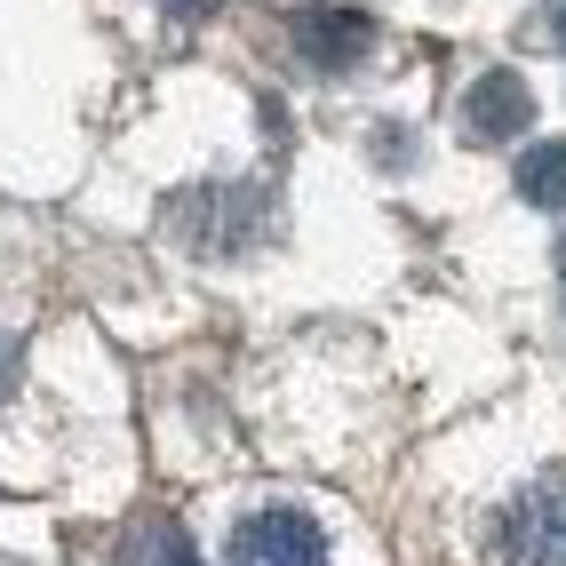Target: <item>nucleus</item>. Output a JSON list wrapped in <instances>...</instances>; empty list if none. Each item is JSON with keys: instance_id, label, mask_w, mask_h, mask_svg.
<instances>
[{"instance_id": "nucleus-1", "label": "nucleus", "mask_w": 566, "mask_h": 566, "mask_svg": "<svg viewBox=\"0 0 566 566\" xmlns=\"http://www.w3.org/2000/svg\"><path fill=\"white\" fill-rule=\"evenodd\" d=\"M495 558L503 566H566V479H535L526 495L503 503Z\"/></svg>"}, {"instance_id": "nucleus-2", "label": "nucleus", "mask_w": 566, "mask_h": 566, "mask_svg": "<svg viewBox=\"0 0 566 566\" xmlns=\"http://www.w3.org/2000/svg\"><path fill=\"white\" fill-rule=\"evenodd\" d=\"M232 566H327V535L304 511H255L232 526Z\"/></svg>"}, {"instance_id": "nucleus-3", "label": "nucleus", "mask_w": 566, "mask_h": 566, "mask_svg": "<svg viewBox=\"0 0 566 566\" xmlns=\"http://www.w3.org/2000/svg\"><path fill=\"white\" fill-rule=\"evenodd\" d=\"M255 192H232V184H208V192H192V200H176V232L192 240L200 255H232V248H248L255 240Z\"/></svg>"}, {"instance_id": "nucleus-4", "label": "nucleus", "mask_w": 566, "mask_h": 566, "mask_svg": "<svg viewBox=\"0 0 566 566\" xmlns=\"http://www.w3.org/2000/svg\"><path fill=\"white\" fill-rule=\"evenodd\" d=\"M526 120H535V96H526L518 72H486V81L471 88V104H463V128H471L479 144H503V136H518Z\"/></svg>"}, {"instance_id": "nucleus-5", "label": "nucleus", "mask_w": 566, "mask_h": 566, "mask_svg": "<svg viewBox=\"0 0 566 566\" xmlns=\"http://www.w3.org/2000/svg\"><path fill=\"white\" fill-rule=\"evenodd\" d=\"M295 49H304L319 72H344L367 49V17L359 9H304L295 17Z\"/></svg>"}, {"instance_id": "nucleus-6", "label": "nucleus", "mask_w": 566, "mask_h": 566, "mask_svg": "<svg viewBox=\"0 0 566 566\" xmlns=\"http://www.w3.org/2000/svg\"><path fill=\"white\" fill-rule=\"evenodd\" d=\"M518 200L526 208H566V144H526L518 153Z\"/></svg>"}, {"instance_id": "nucleus-7", "label": "nucleus", "mask_w": 566, "mask_h": 566, "mask_svg": "<svg viewBox=\"0 0 566 566\" xmlns=\"http://www.w3.org/2000/svg\"><path fill=\"white\" fill-rule=\"evenodd\" d=\"M120 566H200V558H192V543H184V526H160V518H153V526L120 551Z\"/></svg>"}, {"instance_id": "nucleus-8", "label": "nucleus", "mask_w": 566, "mask_h": 566, "mask_svg": "<svg viewBox=\"0 0 566 566\" xmlns=\"http://www.w3.org/2000/svg\"><path fill=\"white\" fill-rule=\"evenodd\" d=\"M208 9H216V0H168V17H176V24H200Z\"/></svg>"}, {"instance_id": "nucleus-9", "label": "nucleus", "mask_w": 566, "mask_h": 566, "mask_svg": "<svg viewBox=\"0 0 566 566\" xmlns=\"http://www.w3.org/2000/svg\"><path fill=\"white\" fill-rule=\"evenodd\" d=\"M9 384H17V344L0 335V391H9Z\"/></svg>"}, {"instance_id": "nucleus-10", "label": "nucleus", "mask_w": 566, "mask_h": 566, "mask_svg": "<svg viewBox=\"0 0 566 566\" xmlns=\"http://www.w3.org/2000/svg\"><path fill=\"white\" fill-rule=\"evenodd\" d=\"M551 41L566 49V0H558V9H551Z\"/></svg>"}, {"instance_id": "nucleus-11", "label": "nucleus", "mask_w": 566, "mask_h": 566, "mask_svg": "<svg viewBox=\"0 0 566 566\" xmlns=\"http://www.w3.org/2000/svg\"><path fill=\"white\" fill-rule=\"evenodd\" d=\"M558 287H566V255H558Z\"/></svg>"}]
</instances>
